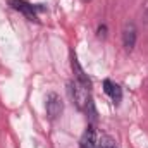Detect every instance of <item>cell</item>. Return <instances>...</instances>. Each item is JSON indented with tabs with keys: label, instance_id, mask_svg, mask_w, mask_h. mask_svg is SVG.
Returning a JSON list of instances; mask_svg holds the SVG:
<instances>
[{
	"label": "cell",
	"instance_id": "cell-2",
	"mask_svg": "<svg viewBox=\"0 0 148 148\" xmlns=\"http://www.w3.org/2000/svg\"><path fill=\"white\" fill-rule=\"evenodd\" d=\"M45 107H47V115L52 119V121H55L62 110H64V105H62V100H60V97L57 95V93H48L47 95V103H45Z\"/></svg>",
	"mask_w": 148,
	"mask_h": 148
},
{
	"label": "cell",
	"instance_id": "cell-4",
	"mask_svg": "<svg viewBox=\"0 0 148 148\" xmlns=\"http://www.w3.org/2000/svg\"><path fill=\"white\" fill-rule=\"evenodd\" d=\"M9 3L16 9V10H21L28 19H35L36 21V10H40L41 7H35V5H31V3H28V2H24V0H9Z\"/></svg>",
	"mask_w": 148,
	"mask_h": 148
},
{
	"label": "cell",
	"instance_id": "cell-6",
	"mask_svg": "<svg viewBox=\"0 0 148 148\" xmlns=\"http://www.w3.org/2000/svg\"><path fill=\"white\" fill-rule=\"evenodd\" d=\"M71 66H73V71L76 74V81H79L83 86H86V88H91V79L88 77V74L83 71V67L79 66V62H77V59H76V55L73 53V59H71Z\"/></svg>",
	"mask_w": 148,
	"mask_h": 148
},
{
	"label": "cell",
	"instance_id": "cell-5",
	"mask_svg": "<svg viewBox=\"0 0 148 148\" xmlns=\"http://www.w3.org/2000/svg\"><path fill=\"white\" fill-rule=\"evenodd\" d=\"M103 91L110 97V100L115 103V105L121 103V100H122V90H121L119 84L112 83L110 79H105V81H103Z\"/></svg>",
	"mask_w": 148,
	"mask_h": 148
},
{
	"label": "cell",
	"instance_id": "cell-8",
	"mask_svg": "<svg viewBox=\"0 0 148 148\" xmlns=\"http://www.w3.org/2000/svg\"><path fill=\"white\" fill-rule=\"evenodd\" d=\"M98 143L102 145V148H117V147H115V143H114V140L109 138V136H102Z\"/></svg>",
	"mask_w": 148,
	"mask_h": 148
},
{
	"label": "cell",
	"instance_id": "cell-9",
	"mask_svg": "<svg viewBox=\"0 0 148 148\" xmlns=\"http://www.w3.org/2000/svg\"><path fill=\"white\" fill-rule=\"evenodd\" d=\"M97 35H98V38H105L107 36V26L105 24H100L97 28Z\"/></svg>",
	"mask_w": 148,
	"mask_h": 148
},
{
	"label": "cell",
	"instance_id": "cell-10",
	"mask_svg": "<svg viewBox=\"0 0 148 148\" xmlns=\"http://www.w3.org/2000/svg\"><path fill=\"white\" fill-rule=\"evenodd\" d=\"M83 2H90V0H83Z\"/></svg>",
	"mask_w": 148,
	"mask_h": 148
},
{
	"label": "cell",
	"instance_id": "cell-7",
	"mask_svg": "<svg viewBox=\"0 0 148 148\" xmlns=\"http://www.w3.org/2000/svg\"><path fill=\"white\" fill-rule=\"evenodd\" d=\"M79 148H102L100 143H97V138H95V129L91 126L86 127L81 141H79Z\"/></svg>",
	"mask_w": 148,
	"mask_h": 148
},
{
	"label": "cell",
	"instance_id": "cell-3",
	"mask_svg": "<svg viewBox=\"0 0 148 148\" xmlns=\"http://www.w3.org/2000/svg\"><path fill=\"white\" fill-rule=\"evenodd\" d=\"M136 38H138V29L134 26V23H126L124 29H122V45L127 52H131L136 45Z\"/></svg>",
	"mask_w": 148,
	"mask_h": 148
},
{
	"label": "cell",
	"instance_id": "cell-1",
	"mask_svg": "<svg viewBox=\"0 0 148 148\" xmlns=\"http://www.w3.org/2000/svg\"><path fill=\"white\" fill-rule=\"evenodd\" d=\"M69 93H71V98L74 100L76 107L79 110H88V107L91 105V100H90V88L83 86L79 81H71L69 83Z\"/></svg>",
	"mask_w": 148,
	"mask_h": 148
}]
</instances>
